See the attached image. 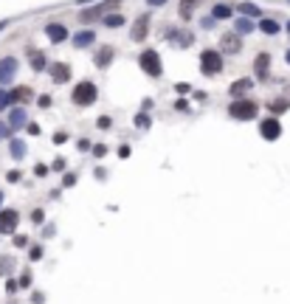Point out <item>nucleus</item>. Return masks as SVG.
I'll return each instance as SVG.
<instances>
[{"label":"nucleus","instance_id":"dca6fc26","mask_svg":"<svg viewBox=\"0 0 290 304\" xmlns=\"http://www.w3.org/2000/svg\"><path fill=\"white\" fill-rule=\"evenodd\" d=\"M93 40H96V34H93V31H79V34L73 37V45H76V48H85V45H90Z\"/></svg>","mask_w":290,"mask_h":304},{"label":"nucleus","instance_id":"a211bd4d","mask_svg":"<svg viewBox=\"0 0 290 304\" xmlns=\"http://www.w3.org/2000/svg\"><path fill=\"white\" fill-rule=\"evenodd\" d=\"M259 31H262V34H268V37H273V34H279V23H276V20H262Z\"/></svg>","mask_w":290,"mask_h":304},{"label":"nucleus","instance_id":"ddd939ff","mask_svg":"<svg viewBox=\"0 0 290 304\" xmlns=\"http://www.w3.org/2000/svg\"><path fill=\"white\" fill-rule=\"evenodd\" d=\"M113 54L116 51L110 48V45H105V48L96 51V57H93V62H96V68H107V65L113 62Z\"/></svg>","mask_w":290,"mask_h":304},{"label":"nucleus","instance_id":"6e6552de","mask_svg":"<svg viewBox=\"0 0 290 304\" xmlns=\"http://www.w3.org/2000/svg\"><path fill=\"white\" fill-rule=\"evenodd\" d=\"M259 133H262V138L276 141V138L282 135V124H279V119H262L259 121Z\"/></svg>","mask_w":290,"mask_h":304},{"label":"nucleus","instance_id":"f03ea898","mask_svg":"<svg viewBox=\"0 0 290 304\" xmlns=\"http://www.w3.org/2000/svg\"><path fill=\"white\" fill-rule=\"evenodd\" d=\"M119 6H121V0H105V3H96V6L79 12V20H82V23H96V20H102L110 9H119Z\"/></svg>","mask_w":290,"mask_h":304},{"label":"nucleus","instance_id":"6ab92c4d","mask_svg":"<svg viewBox=\"0 0 290 304\" xmlns=\"http://www.w3.org/2000/svg\"><path fill=\"white\" fill-rule=\"evenodd\" d=\"M214 17H217V20H228V17H231V6H228V3H217V6H214Z\"/></svg>","mask_w":290,"mask_h":304},{"label":"nucleus","instance_id":"72a5a7b5","mask_svg":"<svg viewBox=\"0 0 290 304\" xmlns=\"http://www.w3.org/2000/svg\"><path fill=\"white\" fill-rule=\"evenodd\" d=\"M9 268H12V259H9V256L6 259H0V273H6Z\"/></svg>","mask_w":290,"mask_h":304},{"label":"nucleus","instance_id":"37998d69","mask_svg":"<svg viewBox=\"0 0 290 304\" xmlns=\"http://www.w3.org/2000/svg\"><path fill=\"white\" fill-rule=\"evenodd\" d=\"M166 0H147V6H163Z\"/></svg>","mask_w":290,"mask_h":304},{"label":"nucleus","instance_id":"4be33fe9","mask_svg":"<svg viewBox=\"0 0 290 304\" xmlns=\"http://www.w3.org/2000/svg\"><path fill=\"white\" fill-rule=\"evenodd\" d=\"M9 152H12V158H17V161H20V158L26 155V144H23V141H12Z\"/></svg>","mask_w":290,"mask_h":304},{"label":"nucleus","instance_id":"f704fd0d","mask_svg":"<svg viewBox=\"0 0 290 304\" xmlns=\"http://www.w3.org/2000/svg\"><path fill=\"white\" fill-rule=\"evenodd\" d=\"M29 284H31V273H23L20 276V287H29Z\"/></svg>","mask_w":290,"mask_h":304},{"label":"nucleus","instance_id":"f3484780","mask_svg":"<svg viewBox=\"0 0 290 304\" xmlns=\"http://www.w3.org/2000/svg\"><path fill=\"white\" fill-rule=\"evenodd\" d=\"M9 99L12 102H29L31 99V87H15V90L9 93Z\"/></svg>","mask_w":290,"mask_h":304},{"label":"nucleus","instance_id":"c85d7f7f","mask_svg":"<svg viewBox=\"0 0 290 304\" xmlns=\"http://www.w3.org/2000/svg\"><path fill=\"white\" fill-rule=\"evenodd\" d=\"M135 127H149V116L147 113H138V116H135Z\"/></svg>","mask_w":290,"mask_h":304},{"label":"nucleus","instance_id":"1a4fd4ad","mask_svg":"<svg viewBox=\"0 0 290 304\" xmlns=\"http://www.w3.org/2000/svg\"><path fill=\"white\" fill-rule=\"evenodd\" d=\"M147 34H149V15H141L138 20L133 23V34H130V37H133L135 43H144Z\"/></svg>","mask_w":290,"mask_h":304},{"label":"nucleus","instance_id":"e433bc0d","mask_svg":"<svg viewBox=\"0 0 290 304\" xmlns=\"http://www.w3.org/2000/svg\"><path fill=\"white\" fill-rule=\"evenodd\" d=\"M76 147H79V149H82V152H87V149H90V141H87V138H82V141H79V144H76Z\"/></svg>","mask_w":290,"mask_h":304},{"label":"nucleus","instance_id":"c756f323","mask_svg":"<svg viewBox=\"0 0 290 304\" xmlns=\"http://www.w3.org/2000/svg\"><path fill=\"white\" fill-rule=\"evenodd\" d=\"M29 259H31V262L43 259V248H40V245H34V248H31V251H29Z\"/></svg>","mask_w":290,"mask_h":304},{"label":"nucleus","instance_id":"20e7f679","mask_svg":"<svg viewBox=\"0 0 290 304\" xmlns=\"http://www.w3.org/2000/svg\"><path fill=\"white\" fill-rule=\"evenodd\" d=\"M200 71H203L206 76H217V73L223 71V57L212 48L203 51V54H200Z\"/></svg>","mask_w":290,"mask_h":304},{"label":"nucleus","instance_id":"a19ab883","mask_svg":"<svg viewBox=\"0 0 290 304\" xmlns=\"http://www.w3.org/2000/svg\"><path fill=\"white\" fill-rule=\"evenodd\" d=\"M65 138H68V135H65V133H57V135H54V144H62Z\"/></svg>","mask_w":290,"mask_h":304},{"label":"nucleus","instance_id":"c03bdc74","mask_svg":"<svg viewBox=\"0 0 290 304\" xmlns=\"http://www.w3.org/2000/svg\"><path fill=\"white\" fill-rule=\"evenodd\" d=\"M284 59H287V65H290V51H287V54H284Z\"/></svg>","mask_w":290,"mask_h":304},{"label":"nucleus","instance_id":"58836bf2","mask_svg":"<svg viewBox=\"0 0 290 304\" xmlns=\"http://www.w3.org/2000/svg\"><path fill=\"white\" fill-rule=\"evenodd\" d=\"M54 169H57V172L65 169V158H57V161H54Z\"/></svg>","mask_w":290,"mask_h":304},{"label":"nucleus","instance_id":"cd10ccee","mask_svg":"<svg viewBox=\"0 0 290 304\" xmlns=\"http://www.w3.org/2000/svg\"><path fill=\"white\" fill-rule=\"evenodd\" d=\"M110 124H113L110 116H99V119H96V127H99V130H110Z\"/></svg>","mask_w":290,"mask_h":304},{"label":"nucleus","instance_id":"4468645a","mask_svg":"<svg viewBox=\"0 0 290 304\" xmlns=\"http://www.w3.org/2000/svg\"><path fill=\"white\" fill-rule=\"evenodd\" d=\"M268 68H270V54H259V57L254 59V71H256V76H268Z\"/></svg>","mask_w":290,"mask_h":304},{"label":"nucleus","instance_id":"39448f33","mask_svg":"<svg viewBox=\"0 0 290 304\" xmlns=\"http://www.w3.org/2000/svg\"><path fill=\"white\" fill-rule=\"evenodd\" d=\"M138 65H141V71L149 73V76H161V57H158V51H141V57H138Z\"/></svg>","mask_w":290,"mask_h":304},{"label":"nucleus","instance_id":"ea45409f","mask_svg":"<svg viewBox=\"0 0 290 304\" xmlns=\"http://www.w3.org/2000/svg\"><path fill=\"white\" fill-rule=\"evenodd\" d=\"M76 183V175H65V186H73Z\"/></svg>","mask_w":290,"mask_h":304},{"label":"nucleus","instance_id":"2eb2a0df","mask_svg":"<svg viewBox=\"0 0 290 304\" xmlns=\"http://www.w3.org/2000/svg\"><path fill=\"white\" fill-rule=\"evenodd\" d=\"M9 130L12 127H23V124H26V110H20V107H17V110H12V116H9Z\"/></svg>","mask_w":290,"mask_h":304},{"label":"nucleus","instance_id":"b1692460","mask_svg":"<svg viewBox=\"0 0 290 304\" xmlns=\"http://www.w3.org/2000/svg\"><path fill=\"white\" fill-rule=\"evenodd\" d=\"M248 87H251V82H248V79H240V82H234V85H231V96H240V93H245Z\"/></svg>","mask_w":290,"mask_h":304},{"label":"nucleus","instance_id":"c9c22d12","mask_svg":"<svg viewBox=\"0 0 290 304\" xmlns=\"http://www.w3.org/2000/svg\"><path fill=\"white\" fill-rule=\"evenodd\" d=\"M6 135H9V124H6V121H0V141H3Z\"/></svg>","mask_w":290,"mask_h":304},{"label":"nucleus","instance_id":"423d86ee","mask_svg":"<svg viewBox=\"0 0 290 304\" xmlns=\"http://www.w3.org/2000/svg\"><path fill=\"white\" fill-rule=\"evenodd\" d=\"M220 51L223 54H240L242 51V37L237 31H226V34L220 37Z\"/></svg>","mask_w":290,"mask_h":304},{"label":"nucleus","instance_id":"7c9ffc66","mask_svg":"<svg viewBox=\"0 0 290 304\" xmlns=\"http://www.w3.org/2000/svg\"><path fill=\"white\" fill-rule=\"evenodd\" d=\"M93 155H96V158H105L107 155V147H105V144H96V147H93Z\"/></svg>","mask_w":290,"mask_h":304},{"label":"nucleus","instance_id":"412c9836","mask_svg":"<svg viewBox=\"0 0 290 304\" xmlns=\"http://www.w3.org/2000/svg\"><path fill=\"white\" fill-rule=\"evenodd\" d=\"M198 6V0H180V17L183 20H189L191 17V9Z\"/></svg>","mask_w":290,"mask_h":304},{"label":"nucleus","instance_id":"de8ad7c7","mask_svg":"<svg viewBox=\"0 0 290 304\" xmlns=\"http://www.w3.org/2000/svg\"><path fill=\"white\" fill-rule=\"evenodd\" d=\"M0 203H3V191H0Z\"/></svg>","mask_w":290,"mask_h":304},{"label":"nucleus","instance_id":"f8f14e48","mask_svg":"<svg viewBox=\"0 0 290 304\" xmlns=\"http://www.w3.org/2000/svg\"><path fill=\"white\" fill-rule=\"evenodd\" d=\"M45 34H48L51 43H62V40H68V29H65L62 23H48V26H45Z\"/></svg>","mask_w":290,"mask_h":304},{"label":"nucleus","instance_id":"0eeeda50","mask_svg":"<svg viewBox=\"0 0 290 304\" xmlns=\"http://www.w3.org/2000/svg\"><path fill=\"white\" fill-rule=\"evenodd\" d=\"M17 223H20V214L15 209H0V234H15Z\"/></svg>","mask_w":290,"mask_h":304},{"label":"nucleus","instance_id":"4c0bfd02","mask_svg":"<svg viewBox=\"0 0 290 304\" xmlns=\"http://www.w3.org/2000/svg\"><path fill=\"white\" fill-rule=\"evenodd\" d=\"M15 245L17 248H26V245H29V240H26V237H15Z\"/></svg>","mask_w":290,"mask_h":304},{"label":"nucleus","instance_id":"49530a36","mask_svg":"<svg viewBox=\"0 0 290 304\" xmlns=\"http://www.w3.org/2000/svg\"><path fill=\"white\" fill-rule=\"evenodd\" d=\"M287 34H290V20H287Z\"/></svg>","mask_w":290,"mask_h":304},{"label":"nucleus","instance_id":"473e14b6","mask_svg":"<svg viewBox=\"0 0 290 304\" xmlns=\"http://www.w3.org/2000/svg\"><path fill=\"white\" fill-rule=\"evenodd\" d=\"M45 220V214L40 212V209H37V212H31V223H43Z\"/></svg>","mask_w":290,"mask_h":304},{"label":"nucleus","instance_id":"a18cd8bd","mask_svg":"<svg viewBox=\"0 0 290 304\" xmlns=\"http://www.w3.org/2000/svg\"><path fill=\"white\" fill-rule=\"evenodd\" d=\"M3 29H6V20H3V23H0V31H3Z\"/></svg>","mask_w":290,"mask_h":304},{"label":"nucleus","instance_id":"79ce46f5","mask_svg":"<svg viewBox=\"0 0 290 304\" xmlns=\"http://www.w3.org/2000/svg\"><path fill=\"white\" fill-rule=\"evenodd\" d=\"M40 107H51V99H48V96H40Z\"/></svg>","mask_w":290,"mask_h":304},{"label":"nucleus","instance_id":"393cba45","mask_svg":"<svg viewBox=\"0 0 290 304\" xmlns=\"http://www.w3.org/2000/svg\"><path fill=\"white\" fill-rule=\"evenodd\" d=\"M105 26H110V29H119V26H124V17H121V15H107L105 17Z\"/></svg>","mask_w":290,"mask_h":304},{"label":"nucleus","instance_id":"7ed1b4c3","mask_svg":"<svg viewBox=\"0 0 290 304\" xmlns=\"http://www.w3.org/2000/svg\"><path fill=\"white\" fill-rule=\"evenodd\" d=\"M96 96H99V90H96V85L93 82H79L76 87H73V105H79V107H87V105H93L96 102Z\"/></svg>","mask_w":290,"mask_h":304},{"label":"nucleus","instance_id":"9b49d317","mask_svg":"<svg viewBox=\"0 0 290 304\" xmlns=\"http://www.w3.org/2000/svg\"><path fill=\"white\" fill-rule=\"evenodd\" d=\"M15 73H17V59L15 57L0 59V82H12Z\"/></svg>","mask_w":290,"mask_h":304},{"label":"nucleus","instance_id":"f257e3e1","mask_svg":"<svg viewBox=\"0 0 290 304\" xmlns=\"http://www.w3.org/2000/svg\"><path fill=\"white\" fill-rule=\"evenodd\" d=\"M256 113H259V105L251 102V99H237L228 107V116L237 119V121H251V119H256Z\"/></svg>","mask_w":290,"mask_h":304},{"label":"nucleus","instance_id":"2f4dec72","mask_svg":"<svg viewBox=\"0 0 290 304\" xmlns=\"http://www.w3.org/2000/svg\"><path fill=\"white\" fill-rule=\"evenodd\" d=\"M12 105V99H9V93L6 90H0V110H3V107H9Z\"/></svg>","mask_w":290,"mask_h":304},{"label":"nucleus","instance_id":"a878e982","mask_svg":"<svg viewBox=\"0 0 290 304\" xmlns=\"http://www.w3.org/2000/svg\"><path fill=\"white\" fill-rule=\"evenodd\" d=\"M240 12L245 17H256V15H259V9H256L254 3H240Z\"/></svg>","mask_w":290,"mask_h":304},{"label":"nucleus","instance_id":"9d476101","mask_svg":"<svg viewBox=\"0 0 290 304\" xmlns=\"http://www.w3.org/2000/svg\"><path fill=\"white\" fill-rule=\"evenodd\" d=\"M48 71H51V79H54L57 85H62V82L71 79V65H65V62H54Z\"/></svg>","mask_w":290,"mask_h":304},{"label":"nucleus","instance_id":"aec40b11","mask_svg":"<svg viewBox=\"0 0 290 304\" xmlns=\"http://www.w3.org/2000/svg\"><path fill=\"white\" fill-rule=\"evenodd\" d=\"M31 68H34V71H43V68H45V54L31 51Z\"/></svg>","mask_w":290,"mask_h":304},{"label":"nucleus","instance_id":"5701e85b","mask_svg":"<svg viewBox=\"0 0 290 304\" xmlns=\"http://www.w3.org/2000/svg\"><path fill=\"white\" fill-rule=\"evenodd\" d=\"M248 31H254V23L251 20H245V17H240V20H237V34H248Z\"/></svg>","mask_w":290,"mask_h":304},{"label":"nucleus","instance_id":"bb28decb","mask_svg":"<svg viewBox=\"0 0 290 304\" xmlns=\"http://www.w3.org/2000/svg\"><path fill=\"white\" fill-rule=\"evenodd\" d=\"M290 107V102L287 99H276V102H270V110H273V113H282V110H287Z\"/></svg>","mask_w":290,"mask_h":304}]
</instances>
